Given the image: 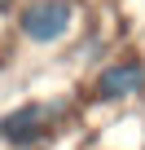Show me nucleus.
Wrapping results in <instances>:
<instances>
[{
	"mask_svg": "<svg viewBox=\"0 0 145 150\" xmlns=\"http://www.w3.org/2000/svg\"><path fill=\"white\" fill-rule=\"evenodd\" d=\"M70 22H75V0H31L22 9V35H31L35 44L62 40Z\"/></svg>",
	"mask_w": 145,
	"mask_h": 150,
	"instance_id": "f257e3e1",
	"label": "nucleus"
},
{
	"mask_svg": "<svg viewBox=\"0 0 145 150\" xmlns=\"http://www.w3.org/2000/svg\"><path fill=\"white\" fill-rule=\"evenodd\" d=\"M141 88H145V66H141L136 57L114 62V66H106V71L97 75V93H101V97H132V93H141Z\"/></svg>",
	"mask_w": 145,
	"mask_h": 150,
	"instance_id": "f03ea898",
	"label": "nucleus"
},
{
	"mask_svg": "<svg viewBox=\"0 0 145 150\" xmlns=\"http://www.w3.org/2000/svg\"><path fill=\"white\" fill-rule=\"evenodd\" d=\"M40 119H44V115H40V106H22V110H13L5 124H0V132H5L9 141H35V137L44 132V128H40Z\"/></svg>",
	"mask_w": 145,
	"mask_h": 150,
	"instance_id": "7ed1b4c3",
	"label": "nucleus"
},
{
	"mask_svg": "<svg viewBox=\"0 0 145 150\" xmlns=\"http://www.w3.org/2000/svg\"><path fill=\"white\" fill-rule=\"evenodd\" d=\"M5 5H9V0H0V9H5Z\"/></svg>",
	"mask_w": 145,
	"mask_h": 150,
	"instance_id": "20e7f679",
	"label": "nucleus"
}]
</instances>
